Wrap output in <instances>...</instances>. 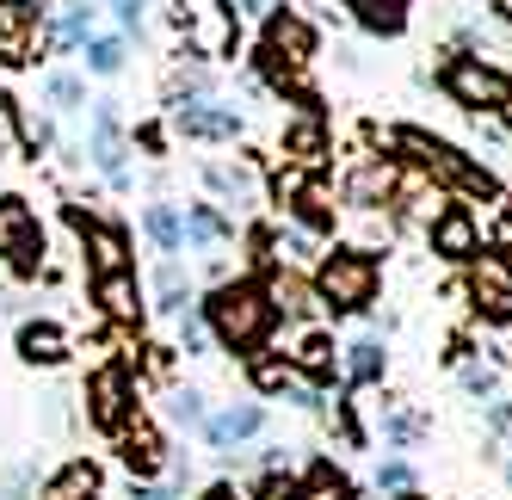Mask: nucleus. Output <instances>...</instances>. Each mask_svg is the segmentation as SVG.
Returning <instances> with one entry per match:
<instances>
[{
  "label": "nucleus",
  "mask_w": 512,
  "mask_h": 500,
  "mask_svg": "<svg viewBox=\"0 0 512 500\" xmlns=\"http://www.w3.org/2000/svg\"><path fill=\"white\" fill-rule=\"evenodd\" d=\"M204 328H210V340L223 346V352H235V359L266 352V340L278 328V315L266 303V284L260 278H223L204 297Z\"/></svg>",
  "instance_id": "nucleus-1"
},
{
  "label": "nucleus",
  "mask_w": 512,
  "mask_h": 500,
  "mask_svg": "<svg viewBox=\"0 0 512 500\" xmlns=\"http://www.w3.org/2000/svg\"><path fill=\"white\" fill-rule=\"evenodd\" d=\"M321 38H315V25L303 13H290V7H272L266 13V31H260V75L272 81V93H290L297 105H315V87H309V62H315Z\"/></svg>",
  "instance_id": "nucleus-2"
},
{
  "label": "nucleus",
  "mask_w": 512,
  "mask_h": 500,
  "mask_svg": "<svg viewBox=\"0 0 512 500\" xmlns=\"http://www.w3.org/2000/svg\"><path fill=\"white\" fill-rule=\"evenodd\" d=\"M315 297L327 315H364L377 303V284H383V266L371 247H334V254H321L315 266Z\"/></svg>",
  "instance_id": "nucleus-3"
},
{
  "label": "nucleus",
  "mask_w": 512,
  "mask_h": 500,
  "mask_svg": "<svg viewBox=\"0 0 512 500\" xmlns=\"http://www.w3.org/2000/svg\"><path fill=\"white\" fill-rule=\"evenodd\" d=\"M395 149H408V161H414V167H426L438 186L469 192V198H500V180H494V173H488L482 161H469L457 142H445V136L401 124V130H395Z\"/></svg>",
  "instance_id": "nucleus-4"
},
{
  "label": "nucleus",
  "mask_w": 512,
  "mask_h": 500,
  "mask_svg": "<svg viewBox=\"0 0 512 500\" xmlns=\"http://www.w3.org/2000/svg\"><path fill=\"white\" fill-rule=\"evenodd\" d=\"M0 266L19 272V278H38L44 272V223L19 192L0 198Z\"/></svg>",
  "instance_id": "nucleus-5"
},
{
  "label": "nucleus",
  "mask_w": 512,
  "mask_h": 500,
  "mask_svg": "<svg viewBox=\"0 0 512 500\" xmlns=\"http://www.w3.org/2000/svg\"><path fill=\"white\" fill-rule=\"evenodd\" d=\"M438 81H445V93L463 105V112H500V105L512 99V81L500 75V68H488L482 56H451Z\"/></svg>",
  "instance_id": "nucleus-6"
},
{
  "label": "nucleus",
  "mask_w": 512,
  "mask_h": 500,
  "mask_svg": "<svg viewBox=\"0 0 512 500\" xmlns=\"http://www.w3.org/2000/svg\"><path fill=\"white\" fill-rule=\"evenodd\" d=\"M173 130L186 142H235L247 130V118L235 105H223L216 93H179L173 99Z\"/></svg>",
  "instance_id": "nucleus-7"
},
{
  "label": "nucleus",
  "mask_w": 512,
  "mask_h": 500,
  "mask_svg": "<svg viewBox=\"0 0 512 500\" xmlns=\"http://www.w3.org/2000/svg\"><path fill=\"white\" fill-rule=\"evenodd\" d=\"M124 118H118V99H87V161L112 180L118 192L130 186V167H124Z\"/></svg>",
  "instance_id": "nucleus-8"
},
{
  "label": "nucleus",
  "mask_w": 512,
  "mask_h": 500,
  "mask_svg": "<svg viewBox=\"0 0 512 500\" xmlns=\"http://www.w3.org/2000/svg\"><path fill=\"white\" fill-rule=\"evenodd\" d=\"M130 414H136V377L124 371V365H105V371H93L87 377V420L99 426V433H124L130 426Z\"/></svg>",
  "instance_id": "nucleus-9"
},
{
  "label": "nucleus",
  "mask_w": 512,
  "mask_h": 500,
  "mask_svg": "<svg viewBox=\"0 0 512 500\" xmlns=\"http://www.w3.org/2000/svg\"><path fill=\"white\" fill-rule=\"evenodd\" d=\"M469 266V303L482 309V321H512V260L494 247H475Z\"/></svg>",
  "instance_id": "nucleus-10"
},
{
  "label": "nucleus",
  "mask_w": 512,
  "mask_h": 500,
  "mask_svg": "<svg viewBox=\"0 0 512 500\" xmlns=\"http://www.w3.org/2000/svg\"><path fill=\"white\" fill-rule=\"evenodd\" d=\"M278 204H284V217L303 235H334V223H340V204H334V192H327L321 180H284Z\"/></svg>",
  "instance_id": "nucleus-11"
},
{
  "label": "nucleus",
  "mask_w": 512,
  "mask_h": 500,
  "mask_svg": "<svg viewBox=\"0 0 512 500\" xmlns=\"http://www.w3.org/2000/svg\"><path fill=\"white\" fill-rule=\"evenodd\" d=\"M284 365L297 371L303 383L327 389V383L340 377V346H334V334H327V328H297V340L284 346Z\"/></svg>",
  "instance_id": "nucleus-12"
},
{
  "label": "nucleus",
  "mask_w": 512,
  "mask_h": 500,
  "mask_svg": "<svg viewBox=\"0 0 512 500\" xmlns=\"http://www.w3.org/2000/svg\"><path fill=\"white\" fill-rule=\"evenodd\" d=\"M266 303H272L278 321H290V328H315V315H321L315 284H309L303 272H290V266H278V272L266 278Z\"/></svg>",
  "instance_id": "nucleus-13"
},
{
  "label": "nucleus",
  "mask_w": 512,
  "mask_h": 500,
  "mask_svg": "<svg viewBox=\"0 0 512 500\" xmlns=\"http://www.w3.org/2000/svg\"><path fill=\"white\" fill-rule=\"evenodd\" d=\"M204 445H216V451H235V445H247V439H260L266 433V408L260 402H223L216 414H204Z\"/></svg>",
  "instance_id": "nucleus-14"
},
{
  "label": "nucleus",
  "mask_w": 512,
  "mask_h": 500,
  "mask_svg": "<svg viewBox=\"0 0 512 500\" xmlns=\"http://www.w3.org/2000/svg\"><path fill=\"white\" fill-rule=\"evenodd\" d=\"M118 457H124V470L136 476V482H155V476H167V439L155 433L142 414H130V426L118 433Z\"/></svg>",
  "instance_id": "nucleus-15"
},
{
  "label": "nucleus",
  "mask_w": 512,
  "mask_h": 500,
  "mask_svg": "<svg viewBox=\"0 0 512 500\" xmlns=\"http://www.w3.org/2000/svg\"><path fill=\"white\" fill-rule=\"evenodd\" d=\"M93 303H99L105 321H118V328H136V321H142V284H136V266L93 272Z\"/></svg>",
  "instance_id": "nucleus-16"
},
{
  "label": "nucleus",
  "mask_w": 512,
  "mask_h": 500,
  "mask_svg": "<svg viewBox=\"0 0 512 500\" xmlns=\"http://www.w3.org/2000/svg\"><path fill=\"white\" fill-rule=\"evenodd\" d=\"M75 229H81V241H87V278H93V272H118V266H130V235H124V223L81 217V210H75Z\"/></svg>",
  "instance_id": "nucleus-17"
},
{
  "label": "nucleus",
  "mask_w": 512,
  "mask_h": 500,
  "mask_svg": "<svg viewBox=\"0 0 512 500\" xmlns=\"http://www.w3.org/2000/svg\"><path fill=\"white\" fill-rule=\"evenodd\" d=\"M13 352H19V365L31 371H50L68 359V334H62V321L38 315V321H19V334H13Z\"/></svg>",
  "instance_id": "nucleus-18"
},
{
  "label": "nucleus",
  "mask_w": 512,
  "mask_h": 500,
  "mask_svg": "<svg viewBox=\"0 0 512 500\" xmlns=\"http://www.w3.org/2000/svg\"><path fill=\"white\" fill-rule=\"evenodd\" d=\"M38 25H44L38 0H0V62H31Z\"/></svg>",
  "instance_id": "nucleus-19"
},
{
  "label": "nucleus",
  "mask_w": 512,
  "mask_h": 500,
  "mask_svg": "<svg viewBox=\"0 0 512 500\" xmlns=\"http://www.w3.org/2000/svg\"><path fill=\"white\" fill-rule=\"evenodd\" d=\"M93 25H99V7L93 0H62V7H44V38L56 50H81L93 38Z\"/></svg>",
  "instance_id": "nucleus-20"
},
{
  "label": "nucleus",
  "mask_w": 512,
  "mask_h": 500,
  "mask_svg": "<svg viewBox=\"0 0 512 500\" xmlns=\"http://www.w3.org/2000/svg\"><path fill=\"white\" fill-rule=\"evenodd\" d=\"M38 500H105V470L93 457H68L62 470L38 488Z\"/></svg>",
  "instance_id": "nucleus-21"
},
{
  "label": "nucleus",
  "mask_w": 512,
  "mask_h": 500,
  "mask_svg": "<svg viewBox=\"0 0 512 500\" xmlns=\"http://www.w3.org/2000/svg\"><path fill=\"white\" fill-rule=\"evenodd\" d=\"M426 229H432V254L438 260H469L475 247H482V223H475L469 210H438Z\"/></svg>",
  "instance_id": "nucleus-22"
},
{
  "label": "nucleus",
  "mask_w": 512,
  "mask_h": 500,
  "mask_svg": "<svg viewBox=\"0 0 512 500\" xmlns=\"http://www.w3.org/2000/svg\"><path fill=\"white\" fill-rule=\"evenodd\" d=\"M389 192H395V167L389 161H358L346 173V186H340V204H352V210H383Z\"/></svg>",
  "instance_id": "nucleus-23"
},
{
  "label": "nucleus",
  "mask_w": 512,
  "mask_h": 500,
  "mask_svg": "<svg viewBox=\"0 0 512 500\" xmlns=\"http://www.w3.org/2000/svg\"><path fill=\"white\" fill-rule=\"evenodd\" d=\"M204 186L223 198L229 210H235V204H241V210L260 204V180H253V167H241V161H204Z\"/></svg>",
  "instance_id": "nucleus-24"
},
{
  "label": "nucleus",
  "mask_w": 512,
  "mask_h": 500,
  "mask_svg": "<svg viewBox=\"0 0 512 500\" xmlns=\"http://www.w3.org/2000/svg\"><path fill=\"white\" fill-rule=\"evenodd\" d=\"M438 198H445V192H438V180H432L426 167H408V173H395V192H389V204H401V210H408V217L432 223L438 210H445Z\"/></svg>",
  "instance_id": "nucleus-25"
},
{
  "label": "nucleus",
  "mask_w": 512,
  "mask_h": 500,
  "mask_svg": "<svg viewBox=\"0 0 512 500\" xmlns=\"http://www.w3.org/2000/svg\"><path fill=\"white\" fill-rule=\"evenodd\" d=\"M284 155H290V161H303V167H315V161L327 155V124H321L315 105H303V118H297V124H284Z\"/></svg>",
  "instance_id": "nucleus-26"
},
{
  "label": "nucleus",
  "mask_w": 512,
  "mask_h": 500,
  "mask_svg": "<svg viewBox=\"0 0 512 500\" xmlns=\"http://www.w3.org/2000/svg\"><path fill=\"white\" fill-rule=\"evenodd\" d=\"M346 7L364 31H377V38H401V31H408V0H346Z\"/></svg>",
  "instance_id": "nucleus-27"
},
{
  "label": "nucleus",
  "mask_w": 512,
  "mask_h": 500,
  "mask_svg": "<svg viewBox=\"0 0 512 500\" xmlns=\"http://www.w3.org/2000/svg\"><path fill=\"white\" fill-rule=\"evenodd\" d=\"M179 229H186V247H198V254H204V247H223L235 235L210 204H186V210H179Z\"/></svg>",
  "instance_id": "nucleus-28"
},
{
  "label": "nucleus",
  "mask_w": 512,
  "mask_h": 500,
  "mask_svg": "<svg viewBox=\"0 0 512 500\" xmlns=\"http://www.w3.org/2000/svg\"><path fill=\"white\" fill-rule=\"evenodd\" d=\"M290 500H358L352 482L334 470V463H309L303 482H290Z\"/></svg>",
  "instance_id": "nucleus-29"
},
{
  "label": "nucleus",
  "mask_w": 512,
  "mask_h": 500,
  "mask_svg": "<svg viewBox=\"0 0 512 500\" xmlns=\"http://www.w3.org/2000/svg\"><path fill=\"white\" fill-rule=\"evenodd\" d=\"M142 235H149L161 254H186V229H179V204H149L142 210Z\"/></svg>",
  "instance_id": "nucleus-30"
},
{
  "label": "nucleus",
  "mask_w": 512,
  "mask_h": 500,
  "mask_svg": "<svg viewBox=\"0 0 512 500\" xmlns=\"http://www.w3.org/2000/svg\"><path fill=\"white\" fill-rule=\"evenodd\" d=\"M155 297H161V309H167V315L192 309V272L179 266V260H161V272H155Z\"/></svg>",
  "instance_id": "nucleus-31"
},
{
  "label": "nucleus",
  "mask_w": 512,
  "mask_h": 500,
  "mask_svg": "<svg viewBox=\"0 0 512 500\" xmlns=\"http://www.w3.org/2000/svg\"><path fill=\"white\" fill-rule=\"evenodd\" d=\"M383 365H389V359H383V340H352V346H346V359H340V371H346L358 389H364V383H377Z\"/></svg>",
  "instance_id": "nucleus-32"
},
{
  "label": "nucleus",
  "mask_w": 512,
  "mask_h": 500,
  "mask_svg": "<svg viewBox=\"0 0 512 500\" xmlns=\"http://www.w3.org/2000/svg\"><path fill=\"white\" fill-rule=\"evenodd\" d=\"M44 105L50 112H87V81L56 68V75H44Z\"/></svg>",
  "instance_id": "nucleus-33"
},
{
  "label": "nucleus",
  "mask_w": 512,
  "mask_h": 500,
  "mask_svg": "<svg viewBox=\"0 0 512 500\" xmlns=\"http://www.w3.org/2000/svg\"><path fill=\"white\" fill-rule=\"evenodd\" d=\"M87 50V75H99V81H112V75H124V38H87L81 44Z\"/></svg>",
  "instance_id": "nucleus-34"
},
{
  "label": "nucleus",
  "mask_w": 512,
  "mask_h": 500,
  "mask_svg": "<svg viewBox=\"0 0 512 500\" xmlns=\"http://www.w3.org/2000/svg\"><path fill=\"white\" fill-rule=\"evenodd\" d=\"M204 396H198V389H173V396H167V420L173 426H186V433H198V426H204Z\"/></svg>",
  "instance_id": "nucleus-35"
},
{
  "label": "nucleus",
  "mask_w": 512,
  "mask_h": 500,
  "mask_svg": "<svg viewBox=\"0 0 512 500\" xmlns=\"http://www.w3.org/2000/svg\"><path fill=\"white\" fill-rule=\"evenodd\" d=\"M0 500H38V482H31V463H13V470H0Z\"/></svg>",
  "instance_id": "nucleus-36"
},
{
  "label": "nucleus",
  "mask_w": 512,
  "mask_h": 500,
  "mask_svg": "<svg viewBox=\"0 0 512 500\" xmlns=\"http://www.w3.org/2000/svg\"><path fill=\"white\" fill-rule=\"evenodd\" d=\"M19 142H25V124H19V105H13L7 93H0V155H13Z\"/></svg>",
  "instance_id": "nucleus-37"
},
{
  "label": "nucleus",
  "mask_w": 512,
  "mask_h": 500,
  "mask_svg": "<svg viewBox=\"0 0 512 500\" xmlns=\"http://www.w3.org/2000/svg\"><path fill=\"white\" fill-rule=\"evenodd\" d=\"M408 482H414V470H408L401 457H383V463H377V488H395V494H401Z\"/></svg>",
  "instance_id": "nucleus-38"
},
{
  "label": "nucleus",
  "mask_w": 512,
  "mask_h": 500,
  "mask_svg": "<svg viewBox=\"0 0 512 500\" xmlns=\"http://www.w3.org/2000/svg\"><path fill=\"white\" fill-rule=\"evenodd\" d=\"M463 389H469V396H494L500 377H494L488 365H463Z\"/></svg>",
  "instance_id": "nucleus-39"
},
{
  "label": "nucleus",
  "mask_w": 512,
  "mask_h": 500,
  "mask_svg": "<svg viewBox=\"0 0 512 500\" xmlns=\"http://www.w3.org/2000/svg\"><path fill=\"white\" fill-rule=\"evenodd\" d=\"M155 0H118V19L130 25V31H142V13H149Z\"/></svg>",
  "instance_id": "nucleus-40"
},
{
  "label": "nucleus",
  "mask_w": 512,
  "mask_h": 500,
  "mask_svg": "<svg viewBox=\"0 0 512 500\" xmlns=\"http://www.w3.org/2000/svg\"><path fill=\"white\" fill-rule=\"evenodd\" d=\"M136 500H179L173 482H136Z\"/></svg>",
  "instance_id": "nucleus-41"
},
{
  "label": "nucleus",
  "mask_w": 512,
  "mask_h": 500,
  "mask_svg": "<svg viewBox=\"0 0 512 500\" xmlns=\"http://www.w3.org/2000/svg\"><path fill=\"white\" fill-rule=\"evenodd\" d=\"M198 500H247V494H241V488H235V482H210V488H204V494H198Z\"/></svg>",
  "instance_id": "nucleus-42"
},
{
  "label": "nucleus",
  "mask_w": 512,
  "mask_h": 500,
  "mask_svg": "<svg viewBox=\"0 0 512 500\" xmlns=\"http://www.w3.org/2000/svg\"><path fill=\"white\" fill-rule=\"evenodd\" d=\"M395 500H426V494H414V488H401V494H395Z\"/></svg>",
  "instance_id": "nucleus-43"
},
{
  "label": "nucleus",
  "mask_w": 512,
  "mask_h": 500,
  "mask_svg": "<svg viewBox=\"0 0 512 500\" xmlns=\"http://www.w3.org/2000/svg\"><path fill=\"white\" fill-rule=\"evenodd\" d=\"M506 81H512V75H506Z\"/></svg>",
  "instance_id": "nucleus-44"
}]
</instances>
